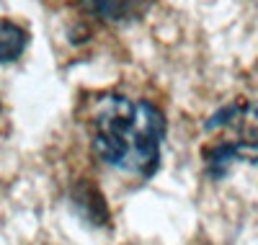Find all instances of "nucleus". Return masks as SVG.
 Returning <instances> with one entry per match:
<instances>
[{
	"label": "nucleus",
	"instance_id": "2",
	"mask_svg": "<svg viewBox=\"0 0 258 245\" xmlns=\"http://www.w3.org/2000/svg\"><path fill=\"white\" fill-rule=\"evenodd\" d=\"M207 129H227L230 137L220 140L212 150H207V163L214 173H222V168L232 160H258V108L248 106H230L222 114H217Z\"/></svg>",
	"mask_w": 258,
	"mask_h": 245
},
{
	"label": "nucleus",
	"instance_id": "3",
	"mask_svg": "<svg viewBox=\"0 0 258 245\" xmlns=\"http://www.w3.org/2000/svg\"><path fill=\"white\" fill-rule=\"evenodd\" d=\"M73 204L85 219L93 222V225H106V222H109V207H106V199L88 181H80L73 189Z\"/></svg>",
	"mask_w": 258,
	"mask_h": 245
},
{
	"label": "nucleus",
	"instance_id": "1",
	"mask_svg": "<svg viewBox=\"0 0 258 245\" xmlns=\"http://www.w3.org/2000/svg\"><path fill=\"white\" fill-rule=\"evenodd\" d=\"M91 137L93 150L103 163L150 178L160 163L165 119L150 101L106 96L93 111Z\"/></svg>",
	"mask_w": 258,
	"mask_h": 245
},
{
	"label": "nucleus",
	"instance_id": "5",
	"mask_svg": "<svg viewBox=\"0 0 258 245\" xmlns=\"http://www.w3.org/2000/svg\"><path fill=\"white\" fill-rule=\"evenodd\" d=\"M80 3L91 13H96L98 18H106V21H119L132 8V0H80Z\"/></svg>",
	"mask_w": 258,
	"mask_h": 245
},
{
	"label": "nucleus",
	"instance_id": "4",
	"mask_svg": "<svg viewBox=\"0 0 258 245\" xmlns=\"http://www.w3.org/2000/svg\"><path fill=\"white\" fill-rule=\"evenodd\" d=\"M29 34L13 21H0V62H13L24 54Z\"/></svg>",
	"mask_w": 258,
	"mask_h": 245
}]
</instances>
